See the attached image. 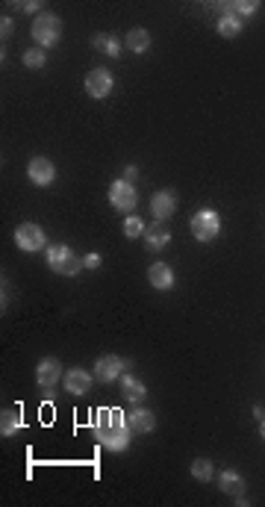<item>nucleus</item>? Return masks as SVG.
Wrapping results in <instances>:
<instances>
[{
	"instance_id": "obj_1",
	"label": "nucleus",
	"mask_w": 265,
	"mask_h": 507,
	"mask_svg": "<svg viewBox=\"0 0 265 507\" xmlns=\"http://www.w3.org/2000/svg\"><path fill=\"white\" fill-rule=\"evenodd\" d=\"M130 422L121 410H115V407H101V410L94 413V436L97 443H101L106 451H127L130 446Z\"/></svg>"
},
{
	"instance_id": "obj_2",
	"label": "nucleus",
	"mask_w": 265,
	"mask_h": 507,
	"mask_svg": "<svg viewBox=\"0 0 265 507\" xmlns=\"http://www.w3.org/2000/svg\"><path fill=\"white\" fill-rule=\"evenodd\" d=\"M47 266L62 277H77L80 269H86L82 266V257H77L68 245H51V248H47Z\"/></svg>"
},
{
	"instance_id": "obj_3",
	"label": "nucleus",
	"mask_w": 265,
	"mask_h": 507,
	"mask_svg": "<svg viewBox=\"0 0 265 507\" xmlns=\"http://www.w3.org/2000/svg\"><path fill=\"white\" fill-rule=\"evenodd\" d=\"M62 36V18L54 12H42L32 21V39L39 42V47H54Z\"/></svg>"
},
{
	"instance_id": "obj_4",
	"label": "nucleus",
	"mask_w": 265,
	"mask_h": 507,
	"mask_svg": "<svg viewBox=\"0 0 265 507\" xmlns=\"http://www.w3.org/2000/svg\"><path fill=\"white\" fill-rule=\"evenodd\" d=\"M192 233L197 242H212L221 233V216L215 209H201L192 216Z\"/></svg>"
},
{
	"instance_id": "obj_5",
	"label": "nucleus",
	"mask_w": 265,
	"mask_h": 507,
	"mask_svg": "<svg viewBox=\"0 0 265 507\" xmlns=\"http://www.w3.org/2000/svg\"><path fill=\"white\" fill-rule=\"evenodd\" d=\"M109 204L118 209V212H132L136 209V204H139V192H136V186L130 183V180H115V183L109 186Z\"/></svg>"
},
{
	"instance_id": "obj_6",
	"label": "nucleus",
	"mask_w": 265,
	"mask_h": 507,
	"mask_svg": "<svg viewBox=\"0 0 265 507\" xmlns=\"http://www.w3.org/2000/svg\"><path fill=\"white\" fill-rule=\"evenodd\" d=\"M82 86H86L89 97H94V101H104V97H109L112 89H115V77L106 68H92L86 74V83H82Z\"/></svg>"
},
{
	"instance_id": "obj_7",
	"label": "nucleus",
	"mask_w": 265,
	"mask_h": 507,
	"mask_svg": "<svg viewBox=\"0 0 265 507\" xmlns=\"http://www.w3.org/2000/svg\"><path fill=\"white\" fill-rule=\"evenodd\" d=\"M15 245H18L21 251H27V254H36L47 245V239H44V231L39 224L27 221V224H18V231H15Z\"/></svg>"
},
{
	"instance_id": "obj_8",
	"label": "nucleus",
	"mask_w": 265,
	"mask_h": 507,
	"mask_svg": "<svg viewBox=\"0 0 265 507\" xmlns=\"http://www.w3.org/2000/svg\"><path fill=\"white\" fill-rule=\"evenodd\" d=\"M27 177L32 186H51L56 180V166L47 157H32L27 166Z\"/></svg>"
},
{
	"instance_id": "obj_9",
	"label": "nucleus",
	"mask_w": 265,
	"mask_h": 507,
	"mask_svg": "<svg viewBox=\"0 0 265 507\" xmlns=\"http://www.w3.org/2000/svg\"><path fill=\"white\" fill-rule=\"evenodd\" d=\"M124 369H127V363L118 354H104V357H97V363H94V378L101 384H112L121 378Z\"/></svg>"
},
{
	"instance_id": "obj_10",
	"label": "nucleus",
	"mask_w": 265,
	"mask_h": 507,
	"mask_svg": "<svg viewBox=\"0 0 265 507\" xmlns=\"http://www.w3.org/2000/svg\"><path fill=\"white\" fill-rule=\"evenodd\" d=\"M59 378H62V363H59L56 357H44L42 363L36 366V384H39L42 389L51 392Z\"/></svg>"
},
{
	"instance_id": "obj_11",
	"label": "nucleus",
	"mask_w": 265,
	"mask_h": 507,
	"mask_svg": "<svg viewBox=\"0 0 265 507\" xmlns=\"http://www.w3.org/2000/svg\"><path fill=\"white\" fill-rule=\"evenodd\" d=\"M151 212H154V219H156V221H168L174 212H177V195L168 192V189L156 192L154 198H151Z\"/></svg>"
},
{
	"instance_id": "obj_12",
	"label": "nucleus",
	"mask_w": 265,
	"mask_h": 507,
	"mask_svg": "<svg viewBox=\"0 0 265 507\" xmlns=\"http://www.w3.org/2000/svg\"><path fill=\"white\" fill-rule=\"evenodd\" d=\"M92 384H94V378L86 372V369H68L65 372V389L71 392V396H86V392L92 389Z\"/></svg>"
},
{
	"instance_id": "obj_13",
	"label": "nucleus",
	"mask_w": 265,
	"mask_h": 507,
	"mask_svg": "<svg viewBox=\"0 0 265 507\" xmlns=\"http://www.w3.org/2000/svg\"><path fill=\"white\" fill-rule=\"evenodd\" d=\"M127 422H130V428L136 431V434H151L154 428H156V416L147 410V407H142V404H136L132 410L127 413Z\"/></svg>"
},
{
	"instance_id": "obj_14",
	"label": "nucleus",
	"mask_w": 265,
	"mask_h": 507,
	"mask_svg": "<svg viewBox=\"0 0 265 507\" xmlns=\"http://www.w3.org/2000/svg\"><path fill=\"white\" fill-rule=\"evenodd\" d=\"M21 428H24V410H21V404L6 407V410L0 413V434H4V436H15Z\"/></svg>"
},
{
	"instance_id": "obj_15",
	"label": "nucleus",
	"mask_w": 265,
	"mask_h": 507,
	"mask_svg": "<svg viewBox=\"0 0 265 507\" xmlns=\"http://www.w3.org/2000/svg\"><path fill=\"white\" fill-rule=\"evenodd\" d=\"M147 283H151L154 289H159V292H165V289H171L174 286V271H171V266L168 263H154L151 269H147Z\"/></svg>"
},
{
	"instance_id": "obj_16",
	"label": "nucleus",
	"mask_w": 265,
	"mask_h": 507,
	"mask_svg": "<svg viewBox=\"0 0 265 507\" xmlns=\"http://www.w3.org/2000/svg\"><path fill=\"white\" fill-rule=\"evenodd\" d=\"M215 30H218V36L224 39H236L239 32H242V18L236 12H230V6L224 4L221 6V15H218V24H215Z\"/></svg>"
},
{
	"instance_id": "obj_17",
	"label": "nucleus",
	"mask_w": 265,
	"mask_h": 507,
	"mask_svg": "<svg viewBox=\"0 0 265 507\" xmlns=\"http://www.w3.org/2000/svg\"><path fill=\"white\" fill-rule=\"evenodd\" d=\"M144 242H147V248H151V251H162L165 245L171 242V231L165 227V221H154V224H147Z\"/></svg>"
},
{
	"instance_id": "obj_18",
	"label": "nucleus",
	"mask_w": 265,
	"mask_h": 507,
	"mask_svg": "<svg viewBox=\"0 0 265 507\" xmlns=\"http://www.w3.org/2000/svg\"><path fill=\"white\" fill-rule=\"evenodd\" d=\"M92 44H94V51L106 54L109 59H118L121 51H124V42L118 36H112V32H97V36L92 39Z\"/></svg>"
},
{
	"instance_id": "obj_19",
	"label": "nucleus",
	"mask_w": 265,
	"mask_h": 507,
	"mask_svg": "<svg viewBox=\"0 0 265 507\" xmlns=\"http://www.w3.org/2000/svg\"><path fill=\"white\" fill-rule=\"evenodd\" d=\"M218 487H221V493L233 496V499H242V496H245V478L239 475L236 469H224L221 475H218Z\"/></svg>"
},
{
	"instance_id": "obj_20",
	"label": "nucleus",
	"mask_w": 265,
	"mask_h": 507,
	"mask_svg": "<svg viewBox=\"0 0 265 507\" xmlns=\"http://www.w3.org/2000/svg\"><path fill=\"white\" fill-rule=\"evenodd\" d=\"M121 392H124V398L130 404H142L144 396H147V386L136 378V374H124V378H121Z\"/></svg>"
},
{
	"instance_id": "obj_21",
	"label": "nucleus",
	"mask_w": 265,
	"mask_h": 507,
	"mask_svg": "<svg viewBox=\"0 0 265 507\" xmlns=\"http://www.w3.org/2000/svg\"><path fill=\"white\" fill-rule=\"evenodd\" d=\"M124 47L132 54H147V47H151V32H147L144 27H132L127 32V39H124Z\"/></svg>"
},
{
	"instance_id": "obj_22",
	"label": "nucleus",
	"mask_w": 265,
	"mask_h": 507,
	"mask_svg": "<svg viewBox=\"0 0 265 507\" xmlns=\"http://www.w3.org/2000/svg\"><path fill=\"white\" fill-rule=\"evenodd\" d=\"M192 478L195 481H201V484H209L215 478V466L212 460H207V457H197V460L192 463Z\"/></svg>"
},
{
	"instance_id": "obj_23",
	"label": "nucleus",
	"mask_w": 265,
	"mask_h": 507,
	"mask_svg": "<svg viewBox=\"0 0 265 507\" xmlns=\"http://www.w3.org/2000/svg\"><path fill=\"white\" fill-rule=\"evenodd\" d=\"M24 65H27V68H44V65H47L44 47H30V51H24Z\"/></svg>"
},
{
	"instance_id": "obj_24",
	"label": "nucleus",
	"mask_w": 265,
	"mask_h": 507,
	"mask_svg": "<svg viewBox=\"0 0 265 507\" xmlns=\"http://www.w3.org/2000/svg\"><path fill=\"white\" fill-rule=\"evenodd\" d=\"M144 231H147V227H144V221L139 216H130L124 221V236L127 239H139V236H144Z\"/></svg>"
},
{
	"instance_id": "obj_25",
	"label": "nucleus",
	"mask_w": 265,
	"mask_h": 507,
	"mask_svg": "<svg viewBox=\"0 0 265 507\" xmlns=\"http://www.w3.org/2000/svg\"><path fill=\"white\" fill-rule=\"evenodd\" d=\"M227 6H230V12H236L239 18H245V15H254L259 9L257 0H236V4H227Z\"/></svg>"
},
{
	"instance_id": "obj_26",
	"label": "nucleus",
	"mask_w": 265,
	"mask_h": 507,
	"mask_svg": "<svg viewBox=\"0 0 265 507\" xmlns=\"http://www.w3.org/2000/svg\"><path fill=\"white\" fill-rule=\"evenodd\" d=\"M82 266H86V269H101V254H97V251L86 254V257H82Z\"/></svg>"
},
{
	"instance_id": "obj_27",
	"label": "nucleus",
	"mask_w": 265,
	"mask_h": 507,
	"mask_svg": "<svg viewBox=\"0 0 265 507\" xmlns=\"http://www.w3.org/2000/svg\"><path fill=\"white\" fill-rule=\"evenodd\" d=\"M12 30H15V24H12V18H0V36H4V42L12 36Z\"/></svg>"
},
{
	"instance_id": "obj_28",
	"label": "nucleus",
	"mask_w": 265,
	"mask_h": 507,
	"mask_svg": "<svg viewBox=\"0 0 265 507\" xmlns=\"http://www.w3.org/2000/svg\"><path fill=\"white\" fill-rule=\"evenodd\" d=\"M18 9L27 12V15H36L42 9V4H36V0H24V4H18Z\"/></svg>"
},
{
	"instance_id": "obj_29",
	"label": "nucleus",
	"mask_w": 265,
	"mask_h": 507,
	"mask_svg": "<svg viewBox=\"0 0 265 507\" xmlns=\"http://www.w3.org/2000/svg\"><path fill=\"white\" fill-rule=\"evenodd\" d=\"M136 177H139V169H136V166H127V169H124V180H130V183H132Z\"/></svg>"
},
{
	"instance_id": "obj_30",
	"label": "nucleus",
	"mask_w": 265,
	"mask_h": 507,
	"mask_svg": "<svg viewBox=\"0 0 265 507\" xmlns=\"http://www.w3.org/2000/svg\"><path fill=\"white\" fill-rule=\"evenodd\" d=\"M254 416H257V419H259V422H262V419H265V410H262V407H259V404H257V407H254Z\"/></svg>"
},
{
	"instance_id": "obj_31",
	"label": "nucleus",
	"mask_w": 265,
	"mask_h": 507,
	"mask_svg": "<svg viewBox=\"0 0 265 507\" xmlns=\"http://www.w3.org/2000/svg\"><path fill=\"white\" fill-rule=\"evenodd\" d=\"M259 436H262V439H265V419H262V422H259Z\"/></svg>"
}]
</instances>
